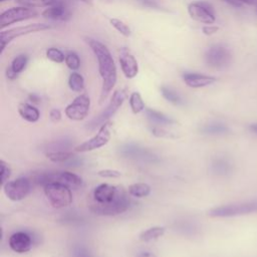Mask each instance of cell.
Returning <instances> with one entry per match:
<instances>
[{
  "instance_id": "6da1fadb",
  "label": "cell",
  "mask_w": 257,
  "mask_h": 257,
  "mask_svg": "<svg viewBox=\"0 0 257 257\" xmlns=\"http://www.w3.org/2000/svg\"><path fill=\"white\" fill-rule=\"evenodd\" d=\"M90 210L100 216H115L130 208L131 201L126 192L118 186L100 184L92 191Z\"/></svg>"
},
{
  "instance_id": "7a4b0ae2",
  "label": "cell",
  "mask_w": 257,
  "mask_h": 257,
  "mask_svg": "<svg viewBox=\"0 0 257 257\" xmlns=\"http://www.w3.org/2000/svg\"><path fill=\"white\" fill-rule=\"evenodd\" d=\"M85 42L94 53L98 62V71L102 79L101 91L99 96V103L101 104L106 99L109 92L116 83V66L110 51L103 43L89 37L85 38Z\"/></svg>"
},
{
  "instance_id": "3957f363",
  "label": "cell",
  "mask_w": 257,
  "mask_h": 257,
  "mask_svg": "<svg viewBox=\"0 0 257 257\" xmlns=\"http://www.w3.org/2000/svg\"><path fill=\"white\" fill-rule=\"evenodd\" d=\"M256 212L257 199H253L214 207L208 211V215L212 218H230L250 215Z\"/></svg>"
},
{
  "instance_id": "277c9868",
  "label": "cell",
  "mask_w": 257,
  "mask_h": 257,
  "mask_svg": "<svg viewBox=\"0 0 257 257\" xmlns=\"http://www.w3.org/2000/svg\"><path fill=\"white\" fill-rule=\"evenodd\" d=\"M43 188L44 194L52 207L60 209L72 203V193L68 185L60 182H51Z\"/></svg>"
},
{
  "instance_id": "5b68a950",
  "label": "cell",
  "mask_w": 257,
  "mask_h": 257,
  "mask_svg": "<svg viewBox=\"0 0 257 257\" xmlns=\"http://www.w3.org/2000/svg\"><path fill=\"white\" fill-rule=\"evenodd\" d=\"M126 97V92L124 89H117L113 92L112 97L106 107L95 117H93L86 125L89 131H94L96 127H100L102 124L107 122V120L117 111V109L122 105Z\"/></svg>"
},
{
  "instance_id": "8992f818",
  "label": "cell",
  "mask_w": 257,
  "mask_h": 257,
  "mask_svg": "<svg viewBox=\"0 0 257 257\" xmlns=\"http://www.w3.org/2000/svg\"><path fill=\"white\" fill-rule=\"evenodd\" d=\"M117 153L122 158L145 164H156L160 162L159 157L154 152L134 143L121 145L118 148Z\"/></svg>"
},
{
  "instance_id": "52a82bcc",
  "label": "cell",
  "mask_w": 257,
  "mask_h": 257,
  "mask_svg": "<svg viewBox=\"0 0 257 257\" xmlns=\"http://www.w3.org/2000/svg\"><path fill=\"white\" fill-rule=\"evenodd\" d=\"M50 28H51V26L49 24L32 23V24H27V25H23V26L13 27V28H10V29H7V30H2L1 31V36H0V40H1L0 53L2 54L5 47L12 40H14L15 38H18L20 36L27 35V34H30V33L47 30V29H50Z\"/></svg>"
},
{
  "instance_id": "ba28073f",
  "label": "cell",
  "mask_w": 257,
  "mask_h": 257,
  "mask_svg": "<svg viewBox=\"0 0 257 257\" xmlns=\"http://www.w3.org/2000/svg\"><path fill=\"white\" fill-rule=\"evenodd\" d=\"M38 15V12L29 7L25 6H19V7H12L5 11H3L0 15V27L1 30H4L5 27L20 22L23 20H27L33 17H36Z\"/></svg>"
},
{
  "instance_id": "9c48e42d",
  "label": "cell",
  "mask_w": 257,
  "mask_h": 257,
  "mask_svg": "<svg viewBox=\"0 0 257 257\" xmlns=\"http://www.w3.org/2000/svg\"><path fill=\"white\" fill-rule=\"evenodd\" d=\"M6 197L14 202L25 199L31 191V181L27 178H18L7 182L3 186Z\"/></svg>"
},
{
  "instance_id": "30bf717a",
  "label": "cell",
  "mask_w": 257,
  "mask_h": 257,
  "mask_svg": "<svg viewBox=\"0 0 257 257\" xmlns=\"http://www.w3.org/2000/svg\"><path fill=\"white\" fill-rule=\"evenodd\" d=\"M188 13L192 19L201 23L213 24L216 20L214 8L208 2L198 1L190 3L188 5Z\"/></svg>"
},
{
  "instance_id": "8fae6325",
  "label": "cell",
  "mask_w": 257,
  "mask_h": 257,
  "mask_svg": "<svg viewBox=\"0 0 257 257\" xmlns=\"http://www.w3.org/2000/svg\"><path fill=\"white\" fill-rule=\"evenodd\" d=\"M231 58L232 55L230 50L221 44L211 46L205 53L206 62L214 68L226 67L230 63Z\"/></svg>"
},
{
  "instance_id": "7c38bea8",
  "label": "cell",
  "mask_w": 257,
  "mask_h": 257,
  "mask_svg": "<svg viewBox=\"0 0 257 257\" xmlns=\"http://www.w3.org/2000/svg\"><path fill=\"white\" fill-rule=\"evenodd\" d=\"M109 139H110V124L108 122H105L99 127L98 133L95 136L83 142L79 146L75 147L74 151L79 153H85V152H90V151L99 149L105 146L109 142Z\"/></svg>"
},
{
  "instance_id": "4fadbf2b",
  "label": "cell",
  "mask_w": 257,
  "mask_h": 257,
  "mask_svg": "<svg viewBox=\"0 0 257 257\" xmlns=\"http://www.w3.org/2000/svg\"><path fill=\"white\" fill-rule=\"evenodd\" d=\"M90 98L86 93L76 96L72 102L65 107V114L69 119L81 120L85 118L89 111Z\"/></svg>"
},
{
  "instance_id": "5bb4252c",
  "label": "cell",
  "mask_w": 257,
  "mask_h": 257,
  "mask_svg": "<svg viewBox=\"0 0 257 257\" xmlns=\"http://www.w3.org/2000/svg\"><path fill=\"white\" fill-rule=\"evenodd\" d=\"M210 172L217 177H228L232 174L234 170V165L232 160L225 155L214 156L209 164Z\"/></svg>"
},
{
  "instance_id": "9a60e30c",
  "label": "cell",
  "mask_w": 257,
  "mask_h": 257,
  "mask_svg": "<svg viewBox=\"0 0 257 257\" xmlns=\"http://www.w3.org/2000/svg\"><path fill=\"white\" fill-rule=\"evenodd\" d=\"M9 247L16 253H26L33 245V238L24 231H17L13 233L8 240Z\"/></svg>"
},
{
  "instance_id": "2e32d148",
  "label": "cell",
  "mask_w": 257,
  "mask_h": 257,
  "mask_svg": "<svg viewBox=\"0 0 257 257\" xmlns=\"http://www.w3.org/2000/svg\"><path fill=\"white\" fill-rule=\"evenodd\" d=\"M118 61L121 67V71L126 78H134L138 74V61L130 51H127L126 49H122L119 53Z\"/></svg>"
},
{
  "instance_id": "e0dca14e",
  "label": "cell",
  "mask_w": 257,
  "mask_h": 257,
  "mask_svg": "<svg viewBox=\"0 0 257 257\" xmlns=\"http://www.w3.org/2000/svg\"><path fill=\"white\" fill-rule=\"evenodd\" d=\"M41 15L51 20H67L69 19L71 13L68 7L63 2L56 0L55 3L48 6L41 13Z\"/></svg>"
},
{
  "instance_id": "ac0fdd59",
  "label": "cell",
  "mask_w": 257,
  "mask_h": 257,
  "mask_svg": "<svg viewBox=\"0 0 257 257\" xmlns=\"http://www.w3.org/2000/svg\"><path fill=\"white\" fill-rule=\"evenodd\" d=\"M185 83L193 88H200L207 85H210L216 81L214 76L200 74V73H185L183 75Z\"/></svg>"
},
{
  "instance_id": "d6986e66",
  "label": "cell",
  "mask_w": 257,
  "mask_h": 257,
  "mask_svg": "<svg viewBox=\"0 0 257 257\" xmlns=\"http://www.w3.org/2000/svg\"><path fill=\"white\" fill-rule=\"evenodd\" d=\"M200 132L207 136H225L230 133V127L221 121H211L203 124Z\"/></svg>"
},
{
  "instance_id": "ffe728a7",
  "label": "cell",
  "mask_w": 257,
  "mask_h": 257,
  "mask_svg": "<svg viewBox=\"0 0 257 257\" xmlns=\"http://www.w3.org/2000/svg\"><path fill=\"white\" fill-rule=\"evenodd\" d=\"M18 112L20 116L28 122H36L40 117V112L38 108L25 102L19 103Z\"/></svg>"
},
{
  "instance_id": "44dd1931",
  "label": "cell",
  "mask_w": 257,
  "mask_h": 257,
  "mask_svg": "<svg viewBox=\"0 0 257 257\" xmlns=\"http://www.w3.org/2000/svg\"><path fill=\"white\" fill-rule=\"evenodd\" d=\"M146 113H147V117L149 118V120L156 125H160V126L161 125H171L176 122L170 116H168L165 113H163L159 110H156V109L148 108L146 110Z\"/></svg>"
},
{
  "instance_id": "7402d4cb",
  "label": "cell",
  "mask_w": 257,
  "mask_h": 257,
  "mask_svg": "<svg viewBox=\"0 0 257 257\" xmlns=\"http://www.w3.org/2000/svg\"><path fill=\"white\" fill-rule=\"evenodd\" d=\"M165 231H166L165 227H161V226L149 228L140 234V240L143 242H150L153 240H157L165 234Z\"/></svg>"
},
{
  "instance_id": "603a6c76",
  "label": "cell",
  "mask_w": 257,
  "mask_h": 257,
  "mask_svg": "<svg viewBox=\"0 0 257 257\" xmlns=\"http://www.w3.org/2000/svg\"><path fill=\"white\" fill-rule=\"evenodd\" d=\"M152 188L147 183H135L128 187V193L133 197L144 198L151 194Z\"/></svg>"
},
{
  "instance_id": "cb8c5ba5",
  "label": "cell",
  "mask_w": 257,
  "mask_h": 257,
  "mask_svg": "<svg viewBox=\"0 0 257 257\" xmlns=\"http://www.w3.org/2000/svg\"><path fill=\"white\" fill-rule=\"evenodd\" d=\"M46 157L48 160H50L53 163L66 164L70 159L74 157V155L71 152H67V151H57V152H48L46 154Z\"/></svg>"
},
{
  "instance_id": "d4e9b609",
  "label": "cell",
  "mask_w": 257,
  "mask_h": 257,
  "mask_svg": "<svg viewBox=\"0 0 257 257\" xmlns=\"http://www.w3.org/2000/svg\"><path fill=\"white\" fill-rule=\"evenodd\" d=\"M175 228L177 231L181 232L183 235H195L199 230V227L197 226L196 223L186 221V220L176 223Z\"/></svg>"
},
{
  "instance_id": "484cf974",
  "label": "cell",
  "mask_w": 257,
  "mask_h": 257,
  "mask_svg": "<svg viewBox=\"0 0 257 257\" xmlns=\"http://www.w3.org/2000/svg\"><path fill=\"white\" fill-rule=\"evenodd\" d=\"M69 88L73 91L80 92L84 88V78L78 72H72L68 78Z\"/></svg>"
},
{
  "instance_id": "4316f807",
  "label": "cell",
  "mask_w": 257,
  "mask_h": 257,
  "mask_svg": "<svg viewBox=\"0 0 257 257\" xmlns=\"http://www.w3.org/2000/svg\"><path fill=\"white\" fill-rule=\"evenodd\" d=\"M130 106L134 113H140L145 109V102L140 92H132V94L130 95Z\"/></svg>"
},
{
  "instance_id": "83f0119b",
  "label": "cell",
  "mask_w": 257,
  "mask_h": 257,
  "mask_svg": "<svg viewBox=\"0 0 257 257\" xmlns=\"http://www.w3.org/2000/svg\"><path fill=\"white\" fill-rule=\"evenodd\" d=\"M16 3L21 6L29 7V8H40V7H48L55 3L56 0H14Z\"/></svg>"
},
{
  "instance_id": "f1b7e54d",
  "label": "cell",
  "mask_w": 257,
  "mask_h": 257,
  "mask_svg": "<svg viewBox=\"0 0 257 257\" xmlns=\"http://www.w3.org/2000/svg\"><path fill=\"white\" fill-rule=\"evenodd\" d=\"M161 92L163 94V96L170 102L174 103V104H181L183 101H182V98L181 96L175 91L173 90L172 88L170 87H167V86H162L161 87Z\"/></svg>"
},
{
  "instance_id": "f546056e",
  "label": "cell",
  "mask_w": 257,
  "mask_h": 257,
  "mask_svg": "<svg viewBox=\"0 0 257 257\" xmlns=\"http://www.w3.org/2000/svg\"><path fill=\"white\" fill-rule=\"evenodd\" d=\"M27 61H28V57L25 54H19L12 60L10 67L13 69L15 73L19 74L25 68Z\"/></svg>"
},
{
  "instance_id": "4dcf8cb0",
  "label": "cell",
  "mask_w": 257,
  "mask_h": 257,
  "mask_svg": "<svg viewBox=\"0 0 257 257\" xmlns=\"http://www.w3.org/2000/svg\"><path fill=\"white\" fill-rule=\"evenodd\" d=\"M109 22L111 24V26H113L120 34H122L125 37H128L132 34L131 28L127 26V24H125L123 21H121L120 19L117 18H111L109 19Z\"/></svg>"
},
{
  "instance_id": "1f68e13d",
  "label": "cell",
  "mask_w": 257,
  "mask_h": 257,
  "mask_svg": "<svg viewBox=\"0 0 257 257\" xmlns=\"http://www.w3.org/2000/svg\"><path fill=\"white\" fill-rule=\"evenodd\" d=\"M46 57L56 63H61L65 60V55L55 47H50L46 50Z\"/></svg>"
},
{
  "instance_id": "d6a6232c",
  "label": "cell",
  "mask_w": 257,
  "mask_h": 257,
  "mask_svg": "<svg viewBox=\"0 0 257 257\" xmlns=\"http://www.w3.org/2000/svg\"><path fill=\"white\" fill-rule=\"evenodd\" d=\"M65 64L67 65L68 68L71 70H76L80 66V59L78 55L74 52H69L65 55Z\"/></svg>"
},
{
  "instance_id": "836d02e7",
  "label": "cell",
  "mask_w": 257,
  "mask_h": 257,
  "mask_svg": "<svg viewBox=\"0 0 257 257\" xmlns=\"http://www.w3.org/2000/svg\"><path fill=\"white\" fill-rule=\"evenodd\" d=\"M49 147L52 149L50 152H57V151H64L65 149L71 147V143L69 140H60L56 142H52L49 144Z\"/></svg>"
},
{
  "instance_id": "e575fe53",
  "label": "cell",
  "mask_w": 257,
  "mask_h": 257,
  "mask_svg": "<svg viewBox=\"0 0 257 257\" xmlns=\"http://www.w3.org/2000/svg\"><path fill=\"white\" fill-rule=\"evenodd\" d=\"M0 167H1V173H0L1 174V185L4 186L8 182V179L11 175V169L4 161L0 162Z\"/></svg>"
},
{
  "instance_id": "d590c367",
  "label": "cell",
  "mask_w": 257,
  "mask_h": 257,
  "mask_svg": "<svg viewBox=\"0 0 257 257\" xmlns=\"http://www.w3.org/2000/svg\"><path fill=\"white\" fill-rule=\"evenodd\" d=\"M72 257H92L90 252L83 245H75L72 249Z\"/></svg>"
},
{
  "instance_id": "8d00e7d4",
  "label": "cell",
  "mask_w": 257,
  "mask_h": 257,
  "mask_svg": "<svg viewBox=\"0 0 257 257\" xmlns=\"http://www.w3.org/2000/svg\"><path fill=\"white\" fill-rule=\"evenodd\" d=\"M97 175L101 178H108V179H116L121 176V173L117 170L112 169H104L97 172Z\"/></svg>"
},
{
  "instance_id": "74e56055",
  "label": "cell",
  "mask_w": 257,
  "mask_h": 257,
  "mask_svg": "<svg viewBox=\"0 0 257 257\" xmlns=\"http://www.w3.org/2000/svg\"><path fill=\"white\" fill-rule=\"evenodd\" d=\"M152 133L156 136V137H161V138H170V133L167 132L166 130L160 127V125H157V126H154L152 128Z\"/></svg>"
},
{
  "instance_id": "f35d334b",
  "label": "cell",
  "mask_w": 257,
  "mask_h": 257,
  "mask_svg": "<svg viewBox=\"0 0 257 257\" xmlns=\"http://www.w3.org/2000/svg\"><path fill=\"white\" fill-rule=\"evenodd\" d=\"M49 117L53 122H57L61 119V112L57 108H52L49 112Z\"/></svg>"
},
{
  "instance_id": "ab89813d",
  "label": "cell",
  "mask_w": 257,
  "mask_h": 257,
  "mask_svg": "<svg viewBox=\"0 0 257 257\" xmlns=\"http://www.w3.org/2000/svg\"><path fill=\"white\" fill-rule=\"evenodd\" d=\"M218 27L217 26H213V25H208V26H204L203 27V33L206 34V35H211V34H214L218 31Z\"/></svg>"
},
{
  "instance_id": "60d3db41",
  "label": "cell",
  "mask_w": 257,
  "mask_h": 257,
  "mask_svg": "<svg viewBox=\"0 0 257 257\" xmlns=\"http://www.w3.org/2000/svg\"><path fill=\"white\" fill-rule=\"evenodd\" d=\"M17 75H18V74L15 73L11 67H8V68L6 69V77H7L8 79L13 80V79H15V78L17 77Z\"/></svg>"
},
{
  "instance_id": "b9f144b4",
  "label": "cell",
  "mask_w": 257,
  "mask_h": 257,
  "mask_svg": "<svg viewBox=\"0 0 257 257\" xmlns=\"http://www.w3.org/2000/svg\"><path fill=\"white\" fill-rule=\"evenodd\" d=\"M137 257H157V255L151 251H142L138 253Z\"/></svg>"
},
{
  "instance_id": "7bdbcfd3",
  "label": "cell",
  "mask_w": 257,
  "mask_h": 257,
  "mask_svg": "<svg viewBox=\"0 0 257 257\" xmlns=\"http://www.w3.org/2000/svg\"><path fill=\"white\" fill-rule=\"evenodd\" d=\"M223 1H225L226 3H228V4H230L234 7H241L242 6V3L239 2L238 0H223Z\"/></svg>"
},
{
  "instance_id": "ee69618b",
  "label": "cell",
  "mask_w": 257,
  "mask_h": 257,
  "mask_svg": "<svg viewBox=\"0 0 257 257\" xmlns=\"http://www.w3.org/2000/svg\"><path fill=\"white\" fill-rule=\"evenodd\" d=\"M138 1L142 2V3H143L144 5H146V6H150V7H155V6H157L154 0H138Z\"/></svg>"
},
{
  "instance_id": "f6af8a7d",
  "label": "cell",
  "mask_w": 257,
  "mask_h": 257,
  "mask_svg": "<svg viewBox=\"0 0 257 257\" xmlns=\"http://www.w3.org/2000/svg\"><path fill=\"white\" fill-rule=\"evenodd\" d=\"M249 131L255 135H257V122H254V123H251L249 125Z\"/></svg>"
},
{
  "instance_id": "bcb514c9",
  "label": "cell",
  "mask_w": 257,
  "mask_h": 257,
  "mask_svg": "<svg viewBox=\"0 0 257 257\" xmlns=\"http://www.w3.org/2000/svg\"><path fill=\"white\" fill-rule=\"evenodd\" d=\"M239 2H241L242 4H248V5H256L257 4V0H238Z\"/></svg>"
},
{
  "instance_id": "7dc6e473",
  "label": "cell",
  "mask_w": 257,
  "mask_h": 257,
  "mask_svg": "<svg viewBox=\"0 0 257 257\" xmlns=\"http://www.w3.org/2000/svg\"><path fill=\"white\" fill-rule=\"evenodd\" d=\"M29 99H30L32 102H35V103H37V102L39 101V96H37L36 94L32 93V94H30V95H29Z\"/></svg>"
},
{
  "instance_id": "c3c4849f",
  "label": "cell",
  "mask_w": 257,
  "mask_h": 257,
  "mask_svg": "<svg viewBox=\"0 0 257 257\" xmlns=\"http://www.w3.org/2000/svg\"><path fill=\"white\" fill-rule=\"evenodd\" d=\"M81 1H83V2H86V3H89L91 0H81Z\"/></svg>"
},
{
  "instance_id": "681fc988",
  "label": "cell",
  "mask_w": 257,
  "mask_h": 257,
  "mask_svg": "<svg viewBox=\"0 0 257 257\" xmlns=\"http://www.w3.org/2000/svg\"><path fill=\"white\" fill-rule=\"evenodd\" d=\"M0 1H1V2H4V1H6V0H0Z\"/></svg>"
}]
</instances>
